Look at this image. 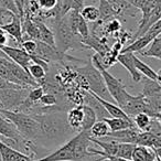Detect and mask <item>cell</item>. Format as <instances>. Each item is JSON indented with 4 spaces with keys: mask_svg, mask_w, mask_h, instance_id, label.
<instances>
[{
    "mask_svg": "<svg viewBox=\"0 0 161 161\" xmlns=\"http://www.w3.org/2000/svg\"><path fill=\"white\" fill-rule=\"evenodd\" d=\"M107 123L108 127H109L110 131H118L121 129H126V128L135 127L134 121L130 117L127 118H115V117H109V118L103 119Z\"/></svg>",
    "mask_w": 161,
    "mask_h": 161,
    "instance_id": "22",
    "label": "cell"
},
{
    "mask_svg": "<svg viewBox=\"0 0 161 161\" xmlns=\"http://www.w3.org/2000/svg\"><path fill=\"white\" fill-rule=\"evenodd\" d=\"M28 73L30 74V76L36 80V83L47 76V71L41 65L36 64V63H30L29 67H28Z\"/></svg>",
    "mask_w": 161,
    "mask_h": 161,
    "instance_id": "30",
    "label": "cell"
},
{
    "mask_svg": "<svg viewBox=\"0 0 161 161\" xmlns=\"http://www.w3.org/2000/svg\"><path fill=\"white\" fill-rule=\"evenodd\" d=\"M43 94H44L43 88L41 87L40 85H38V86H36V87H32V90L29 91L25 99L32 104H39V101H40V98L42 97Z\"/></svg>",
    "mask_w": 161,
    "mask_h": 161,
    "instance_id": "33",
    "label": "cell"
},
{
    "mask_svg": "<svg viewBox=\"0 0 161 161\" xmlns=\"http://www.w3.org/2000/svg\"><path fill=\"white\" fill-rule=\"evenodd\" d=\"M58 0H36V5L39 9L43 11H52L55 8Z\"/></svg>",
    "mask_w": 161,
    "mask_h": 161,
    "instance_id": "36",
    "label": "cell"
},
{
    "mask_svg": "<svg viewBox=\"0 0 161 161\" xmlns=\"http://www.w3.org/2000/svg\"><path fill=\"white\" fill-rule=\"evenodd\" d=\"M58 101H60L58 95L52 94V93H44L39 101V104L45 107H52V106L58 105Z\"/></svg>",
    "mask_w": 161,
    "mask_h": 161,
    "instance_id": "31",
    "label": "cell"
},
{
    "mask_svg": "<svg viewBox=\"0 0 161 161\" xmlns=\"http://www.w3.org/2000/svg\"><path fill=\"white\" fill-rule=\"evenodd\" d=\"M69 6H71V10H76V11H80V9L84 7V0H69Z\"/></svg>",
    "mask_w": 161,
    "mask_h": 161,
    "instance_id": "42",
    "label": "cell"
},
{
    "mask_svg": "<svg viewBox=\"0 0 161 161\" xmlns=\"http://www.w3.org/2000/svg\"><path fill=\"white\" fill-rule=\"evenodd\" d=\"M145 97L146 102L149 105L150 109L154 114L156 118L160 119L161 117V85L158 80L143 78V88L141 93Z\"/></svg>",
    "mask_w": 161,
    "mask_h": 161,
    "instance_id": "7",
    "label": "cell"
},
{
    "mask_svg": "<svg viewBox=\"0 0 161 161\" xmlns=\"http://www.w3.org/2000/svg\"><path fill=\"white\" fill-rule=\"evenodd\" d=\"M12 14L10 11H8V10H6L5 8L3 7V6L0 5V25H5V23H7V19L8 20H11V17Z\"/></svg>",
    "mask_w": 161,
    "mask_h": 161,
    "instance_id": "40",
    "label": "cell"
},
{
    "mask_svg": "<svg viewBox=\"0 0 161 161\" xmlns=\"http://www.w3.org/2000/svg\"><path fill=\"white\" fill-rule=\"evenodd\" d=\"M21 87H23V86L11 83V82H9V80L0 77V90H7V88H21Z\"/></svg>",
    "mask_w": 161,
    "mask_h": 161,
    "instance_id": "41",
    "label": "cell"
},
{
    "mask_svg": "<svg viewBox=\"0 0 161 161\" xmlns=\"http://www.w3.org/2000/svg\"><path fill=\"white\" fill-rule=\"evenodd\" d=\"M80 16L86 22H96L99 20V11L98 8L94 6H86L83 7L80 11Z\"/></svg>",
    "mask_w": 161,
    "mask_h": 161,
    "instance_id": "28",
    "label": "cell"
},
{
    "mask_svg": "<svg viewBox=\"0 0 161 161\" xmlns=\"http://www.w3.org/2000/svg\"><path fill=\"white\" fill-rule=\"evenodd\" d=\"M141 130L137 129L136 127H130L126 128V129H121L118 131H110L107 136L104 138H101L102 140H115L117 142H123V143H132L136 145L138 135Z\"/></svg>",
    "mask_w": 161,
    "mask_h": 161,
    "instance_id": "12",
    "label": "cell"
},
{
    "mask_svg": "<svg viewBox=\"0 0 161 161\" xmlns=\"http://www.w3.org/2000/svg\"><path fill=\"white\" fill-rule=\"evenodd\" d=\"M1 29L8 33L10 36L14 39L19 44H21V42L23 41V36H22V27H21V18L17 14H12L11 20L9 22L5 23V25H0Z\"/></svg>",
    "mask_w": 161,
    "mask_h": 161,
    "instance_id": "14",
    "label": "cell"
},
{
    "mask_svg": "<svg viewBox=\"0 0 161 161\" xmlns=\"http://www.w3.org/2000/svg\"><path fill=\"white\" fill-rule=\"evenodd\" d=\"M159 20H161V0L154 5V7L152 8L151 11H150L147 16L142 17L141 21L139 22L138 31L135 34V39L142 36L152 25H154V23Z\"/></svg>",
    "mask_w": 161,
    "mask_h": 161,
    "instance_id": "13",
    "label": "cell"
},
{
    "mask_svg": "<svg viewBox=\"0 0 161 161\" xmlns=\"http://www.w3.org/2000/svg\"><path fill=\"white\" fill-rule=\"evenodd\" d=\"M30 87L21 88H7L0 90V103L3 105V109L17 110V108L27 98Z\"/></svg>",
    "mask_w": 161,
    "mask_h": 161,
    "instance_id": "8",
    "label": "cell"
},
{
    "mask_svg": "<svg viewBox=\"0 0 161 161\" xmlns=\"http://www.w3.org/2000/svg\"><path fill=\"white\" fill-rule=\"evenodd\" d=\"M131 119L137 129L141 130V131H146V129L150 124V120H151V117L149 115L145 114V113H140V114L135 115Z\"/></svg>",
    "mask_w": 161,
    "mask_h": 161,
    "instance_id": "29",
    "label": "cell"
},
{
    "mask_svg": "<svg viewBox=\"0 0 161 161\" xmlns=\"http://www.w3.org/2000/svg\"><path fill=\"white\" fill-rule=\"evenodd\" d=\"M106 30H107L108 33H113V32L119 31V30H120V22H119L116 18L112 19V20L108 21L107 27H106Z\"/></svg>",
    "mask_w": 161,
    "mask_h": 161,
    "instance_id": "39",
    "label": "cell"
},
{
    "mask_svg": "<svg viewBox=\"0 0 161 161\" xmlns=\"http://www.w3.org/2000/svg\"><path fill=\"white\" fill-rule=\"evenodd\" d=\"M82 109H83V120H82V124H80V131L84 130V131H87V130L91 129L94 123L97 120L96 115H95L94 110L91 107H88L87 105H84L82 104Z\"/></svg>",
    "mask_w": 161,
    "mask_h": 161,
    "instance_id": "26",
    "label": "cell"
},
{
    "mask_svg": "<svg viewBox=\"0 0 161 161\" xmlns=\"http://www.w3.org/2000/svg\"><path fill=\"white\" fill-rule=\"evenodd\" d=\"M84 92V97H83V104L87 105L88 107H91L94 110L95 115H96L97 120H103L105 118H109V114L106 112V109L103 107L101 103L93 96V94L88 91H83Z\"/></svg>",
    "mask_w": 161,
    "mask_h": 161,
    "instance_id": "16",
    "label": "cell"
},
{
    "mask_svg": "<svg viewBox=\"0 0 161 161\" xmlns=\"http://www.w3.org/2000/svg\"><path fill=\"white\" fill-rule=\"evenodd\" d=\"M99 21L101 22H106L112 19L116 18L119 14L118 10L108 1V0H99Z\"/></svg>",
    "mask_w": 161,
    "mask_h": 161,
    "instance_id": "19",
    "label": "cell"
},
{
    "mask_svg": "<svg viewBox=\"0 0 161 161\" xmlns=\"http://www.w3.org/2000/svg\"><path fill=\"white\" fill-rule=\"evenodd\" d=\"M135 146L136 145H132V143L119 142V148H118V152H117V157L127 159V160H130V158H131V152H132V150H134Z\"/></svg>",
    "mask_w": 161,
    "mask_h": 161,
    "instance_id": "32",
    "label": "cell"
},
{
    "mask_svg": "<svg viewBox=\"0 0 161 161\" xmlns=\"http://www.w3.org/2000/svg\"><path fill=\"white\" fill-rule=\"evenodd\" d=\"M0 50L10 58L14 63L20 65L22 69H25L28 72V67H29L31 60H30V54H28L22 47H8L7 44L0 45Z\"/></svg>",
    "mask_w": 161,
    "mask_h": 161,
    "instance_id": "11",
    "label": "cell"
},
{
    "mask_svg": "<svg viewBox=\"0 0 161 161\" xmlns=\"http://www.w3.org/2000/svg\"><path fill=\"white\" fill-rule=\"evenodd\" d=\"M20 45L28 54H34L36 49V41L28 39V40H23Z\"/></svg>",
    "mask_w": 161,
    "mask_h": 161,
    "instance_id": "37",
    "label": "cell"
},
{
    "mask_svg": "<svg viewBox=\"0 0 161 161\" xmlns=\"http://www.w3.org/2000/svg\"><path fill=\"white\" fill-rule=\"evenodd\" d=\"M161 34V20L157 21L154 25H152L142 36L136 38V40L132 43H130L129 45H127L126 47H123L120 50L119 53H125V52H140L142 51V49H145L157 36Z\"/></svg>",
    "mask_w": 161,
    "mask_h": 161,
    "instance_id": "9",
    "label": "cell"
},
{
    "mask_svg": "<svg viewBox=\"0 0 161 161\" xmlns=\"http://www.w3.org/2000/svg\"><path fill=\"white\" fill-rule=\"evenodd\" d=\"M0 5L3 6L6 10L11 12V14L19 16V11H18V9H17L16 3H14V0H0Z\"/></svg>",
    "mask_w": 161,
    "mask_h": 161,
    "instance_id": "38",
    "label": "cell"
},
{
    "mask_svg": "<svg viewBox=\"0 0 161 161\" xmlns=\"http://www.w3.org/2000/svg\"><path fill=\"white\" fill-rule=\"evenodd\" d=\"M148 45L149 47L147 51H140L139 53L146 58H154L161 60V34L157 36Z\"/></svg>",
    "mask_w": 161,
    "mask_h": 161,
    "instance_id": "25",
    "label": "cell"
},
{
    "mask_svg": "<svg viewBox=\"0 0 161 161\" xmlns=\"http://www.w3.org/2000/svg\"><path fill=\"white\" fill-rule=\"evenodd\" d=\"M0 77H3V78H5V80H9V82H11V83H14V84H18V85L23 86V87H28V86L22 85V84H21L20 82H19V80H17L14 75H12L11 72H10L9 69L5 66V65L1 64V63H0Z\"/></svg>",
    "mask_w": 161,
    "mask_h": 161,
    "instance_id": "34",
    "label": "cell"
},
{
    "mask_svg": "<svg viewBox=\"0 0 161 161\" xmlns=\"http://www.w3.org/2000/svg\"><path fill=\"white\" fill-rule=\"evenodd\" d=\"M130 161H161L152 149L143 146H135Z\"/></svg>",
    "mask_w": 161,
    "mask_h": 161,
    "instance_id": "17",
    "label": "cell"
},
{
    "mask_svg": "<svg viewBox=\"0 0 161 161\" xmlns=\"http://www.w3.org/2000/svg\"><path fill=\"white\" fill-rule=\"evenodd\" d=\"M146 131L151 132L152 135L157 137H160L161 138V124H160V119L157 118H151L150 124L148 126V128L146 129Z\"/></svg>",
    "mask_w": 161,
    "mask_h": 161,
    "instance_id": "35",
    "label": "cell"
},
{
    "mask_svg": "<svg viewBox=\"0 0 161 161\" xmlns=\"http://www.w3.org/2000/svg\"><path fill=\"white\" fill-rule=\"evenodd\" d=\"M91 62H92L93 65L101 72L108 93H109V95L112 96L113 101L120 107V106L125 103L126 98H127L128 94H129V93L126 91L125 84H124L120 80H118L117 77L113 76L112 74L103 66V64H102V58L99 54L96 53L95 55H93Z\"/></svg>",
    "mask_w": 161,
    "mask_h": 161,
    "instance_id": "5",
    "label": "cell"
},
{
    "mask_svg": "<svg viewBox=\"0 0 161 161\" xmlns=\"http://www.w3.org/2000/svg\"><path fill=\"white\" fill-rule=\"evenodd\" d=\"M88 92H91V91H88ZM91 93H92L93 96H94L95 98H96L97 101L103 105V107L105 108L106 112L109 114L110 117H115V118H127L128 117L127 115L123 112V109L117 105V104H114V103H112V102L105 101V99H103L102 97H99V96H97L96 94H94L93 92H91Z\"/></svg>",
    "mask_w": 161,
    "mask_h": 161,
    "instance_id": "21",
    "label": "cell"
},
{
    "mask_svg": "<svg viewBox=\"0 0 161 161\" xmlns=\"http://www.w3.org/2000/svg\"><path fill=\"white\" fill-rule=\"evenodd\" d=\"M53 34L54 41H55V47L63 53H66L69 50H75L76 47H82V49L86 47L82 43L80 36H76L69 27L65 16L61 19L54 20Z\"/></svg>",
    "mask_w": 161,
    "mask_h": 161,
    "instance_id": "4",
    "label": "cell"
},
{
    "mask_svg": "<svg viewBox=\"0 0 161 161\" xmlns=\"http://www.w3.org/2000/svg\"><path fill=\"white\" fill-rule=\"evenodd\" d=\"M96 161H130V160L119 158V157H116V156H106V157H103L102 159H98V160H96Z\"/></svg>",
    "mask_w": 161,
    "mask_h": 161,
    "instance_id": "43",
    "label": "cell"
},
{
    "mask_svg": "<svg viewBox=\"0 0 161 161\" xmlns=\"http://www.w3.org/2000/svg\"><path fill=\"white\" fill-rule=\"evenodd\" d=\"M32 19L36 21V25H38L39 33H40V40L39 41H42V42L55 47V41H54L53 31L50 30L49 28L47 27V25H45L41 19H36V18H32Z\"/></svg>",
    "mask_w": 161,
    "mask_h": 161,
    "instance_id": "23",
    "label": "cell"
},
{
    "mask_svg": "<svg viewBox=\"0 0 161 161\" xmlns=\"http://www.w3.org/2000/svg\"><path fill=\"white\" fill-rule=\"evenodd\" d=\"M91 141L90 130L78 131L58 149L36 161H86L93 154L88 151Z\"/></svg>",
    "mask_w": 161,
    "mask_h": 161,
    "instance_id": "2",
    "label": "cell"
},
{
    "mask_svg": "<svg viewBox=\"0 0 161 161\" xmlns=\"http://www.w3.org/2000/svg\"><path fill=\"white\" fill-rule=\"evenodd\" d=\"M76 72H77V74H80L85 78L88 87L87 91H91V92L96 94L97 96L102 97L105 101L112 102V103L114 102L109 93H108L107 88H106L105 82H104V78L102 76L101 72L93 65L91 60L88 62H85L84 66L77 67Z\"/></svg>",
    "mask_w": 161,
    "mask_h": 161,
    "instance_id": "6",
    "label": "cell"
},
{
    "mask_svg": "<svg viewBox=\"0 0 161 161\" xmlns=\"http://www.w3.org/2000/svg\"><path fill=\"white\" fill-rule=\"evenodd\" d=\"M132 60H134V64H135V67L137 69V71L143 75L145 77L147 78H150V80H158L160 82L161 78H160V72H156L149 66L147 65L146 63H143L141 60H139L134 53V56H132Z\"/></svg>",
    "mask_w": 161,
    "mask_h": 161,
    "instance_id": "20",
    "label": "cell"
},
{
    "mask_svg": "<svg viewBox=\"0 0 161 161\" xmlns=\"http://www.w3.org/2000/svg\"><path fill=\"white\" fill-rule=\"evenodd\" d=\"M109 132H110L109 127H108L107 123H106L105 120H96L94 123V125H93L90 129L91 137L96 138V139L104 138V137L107 136Z\"/></svg>",
    "mask_w": 161,
    "mask_h": 161,
    "instance_id": "27",
    "label": "cell"
},
{
    "mask_svg": "<svg viewBox=\"0 0 161 161\" xmlns=\"http://www.w3.org/2000/svg\"><path fill=\"white\" fill-rule=\"evenodd\" d=\"M22 152L16 150L14 147L7 145L3 140H0V159L1 161H17Z\"/></svg>",
    "mask_w": 161,
    "mask_h": 161,
    "instance_id": "24",
    "label": "cell"
},
{
    "mask_svg": "<svg viewBox=\"0 0 161 161\" xmlns=\"http://www.w3.org/2000/svg\"><path fill=\"white\" fill-rule=\"evenodd\" d=\"M0 114L14 124L16 129L25 141L36 143L40 136V127L36 117L19 110H7L3 108L0 109Z\"/></svg>",
    "mask_w": 161,
    "mask_h": 161,
    "instance_id": "3",
    "label": "cell"
},
{
    "mask_svg": "<svg viewBox=\"0 0 161 161\" xmlns=\"http://www.w3.org/2000/svg\"><path fill=\"white\" fill-rule=\"evenodd\" d=\"M65 19L71 28V30L80 36V39H85L90 34V29H88L87 22L83 19V17L80 16V11L76 10H69L66 14H65Z\"/></svg>",
    "mask_w": 161,
    "mask_h": 161,
    "instance_id": "10",
    "label": "cell"
},
{
    "mask_svg": "<svg viewBox=\"0 0 161 161\" xmlns=\"http://www.w3.org/2000/svg\"><path fill=\"white\" fill-rule=\"evenodd\" d=\"M66 120L69 126L75 132H78L80 129V124L83 120V109L82 105H77L75 107H72L66 113Z\"/></svg>",
    "mask_w": 161,
    "mask_h": 161,
    "instance_id": "18",
    "label": "cell"
},
{
    "mask_svg": "<svg viewBox=\"0 0 161 161\" xmlns=\"http://www.w3.org/2000/svg\"><path fill=\"white\" fill-rule=\"evenodd\" d=\"M34 117L40 127V136L36 142H40L41 145L47 142H61L75 134L67 124L65 110H51L34 115Z\"/></svg>",
    "mask_w": 161,
    "mask_h": 161,
    "instance_id": "1",
    "label": "cell"
},
{
    "mask_svg": "<svg viewBox=\"0 0 161 161\" xmlns=\"http://www.w3.org/2000/svg\"><path fill=\"white\" fill-rule=\"evenodd\" d=\"M134 53L131 52H125V53H119L116 58V62H119L131 75V78L135 83H139L142 80V75L137 71V69L135 67L134 60H132Z\"/></svg>",
    "mask_w": 161,
    "mask_h": 161,
    "instance_id": "15",
    "label": "cell"
}]
</instances>
